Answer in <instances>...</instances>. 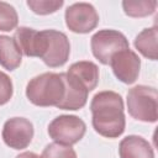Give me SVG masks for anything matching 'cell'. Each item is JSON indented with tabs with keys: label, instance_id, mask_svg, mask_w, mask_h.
I'll return each mask as SVG.
<instances>
[{
	"label": "cell",
	"instance_id": "obj_20",
	"mask_svg": "<svg viewBox=\"0 0 158 158\" xmlns=\"http://www.w3.org/2000/svg\"><path fill=\"white\" fill-rule=\"evenodd\" d=\"M12 81L7 74L0 70V105H4L10 101L12 96Z\"/></svg>",
	"mask_w": 158,
	"mask_h": 158
},
{
	"label": "cell",
	"instance_id": "obj_7",
	"mask_svg": "<svg viewBox=\"0 0 158 158\" xmlns=\"http://www.w3.org/2000/svg\"><path fill=\"white\" fill-rule=\"evenodd\" d=\"M99 23L95 7L88 2H75L65 10V25L75 33H88Z\"/></svg>",
	"mask_w": 158,
	"mask_h": 158
},
{
	"label": "cell",
	"instance_id": "obj_5",
	"mask_svg": "<svg viewBox=\"0 0 158 158\" xmlns=\"http://www.w3.org/2000/svg\"><path fill=\"white\" fill-rule=\"evenodd\" d=\"M85 131V122L74 115H60L48 126L49 137L56 143L64 146H72L79 142L84 137Z\"/></svg>",
	"mask_w": 158,
	"mask_h": 158
},
{
	"label": "cell",
	"instance_id": "obj_2",
	"mask_svg": "<svg viewBox=\"0 0 158 158\" xmlns=\"http://www.w3.org/2000/svg\"><path fill=\"white\" fill-rule=\"evenodd\" d=\"M64 95L65 85L63 73H43L32 78L26 86V96L36 106L58 107Z\"/></svg>",
	"mask_w": 158,
	"mask_h": 158
},
{
	"label": "cell",
	"instance_id": "obj_3",
	"mask_svg": "<svg viewBox=\"0 0 158 158\" xmlns=\"http://www.w3.org/2000/svg\"><path fill=\"white\" fill-rule=\"evenodd\" d=\"M70 44L68 37L57 30L38 31L37 57L51 68L62 67L69 58Z\"/></svg>",
	"mask_w": 158,
	"mask_h": 158
},
{
	"label": "cell",
	"instance_id": "obj_11",
	"mask_svg": "<svg viewBox=\"0 0 158 158\" xmlns=\"http://www.w3.org/2000/svg\"><path fill=\"white\" fill-rule=\"evenodd\" d=\"M120 158H154L152 146L141 136H127L120 142Z\"/></svg>",
	"mask_w": 158,
	"mask_h": 158
},
{
	"label": "cell",
	"instance_id": "obj_10",
	"mask_svg": "<svg viewBox=\"0 0 158 158\" xmlns=\"http://www.w3.org/2000/svg\"><path fill=\"white\" fill-rule=\"evenodd\" d=\"M64 85H65V95L63 101L58 105V109L62 110H79L86 104L88 99V89L74 77L68 73H63Z\"/></svg>",
	"mask_w": 158,
	"mask_h": 158
},
{
	"label": "cell",
	"instance_id": "obj_13",
	"mask_svg": "<svg viewBox=\"0 0 158 158\" xmlns=\"http://www.w3.org/2000/svg\"><path fill=\"white\" fill-rule=\"evenodd\" d=\"M14 38L0 35V64L7 70H15L20 67L22 56Z\"/></svg>",
	"mask_w": 158,
	"mask_h": 158
},
{
	"label": "cell",
	"instance_id": "obj_4",
	"mask_svg": "<svg viewBox=\"0 0 158 158\" xmlns=\"http://www.w3.org/2000/svg\"><path fill=\"white\" fill-rule=\"evenodd\" d=\"M128 114L143 122H156L158 118V93L156 88L136 85L127 93Z\"/></svg>",
	"mask_w": 158,
	"mask_h": 158
},
{
	"label": "cell",
	"instance_id": "obj_9",
	"mask_svg": "<svg viewBox=\"0 0 158 158\" xmlns=\"http://www.w3.org/2000/svg\"><path fill=\"white\" fill-rule=\"evenodd\" d=\"M110 65L115 77L120 81L125 84H132L138 78L141 59L133 51L127 48L114 54L110 60Z\"/></svg>",
	"mask_w": 158,
	"mask_h": 158
},
{
	"label": "cell",
	"instance_id": "obj_19",
	"mask_svg": "<svg viewBox=\"0 0 158 158\" xmlns=\"http://www.w3.org/2000/svg\"><path fill=\"white\" fill-rule=\"evenodd\" d=\"M27 6L38 15L53 14L63 6V1H48V0H28Z\"/></svg>",
	"mask_w": 158,
	"mask_h": 158
},
{
	"label": "cell",
	"instance_id": "obj_17",
	"mask_svg": "<svg viewBox=\"0 0 158 158\" xmlns=\"http://www.w3.org/2000/svg\"><path fill=\"white\" fill-rule=\"evenodd\" d=\"M19 23V16L15 7L7 2L0 1V31H11Z\"/></svg>",
	"mask_w": 158,
	"mask_h": 158
},
{
	"label": "cell",
	"instance_id": "obj_16",
	"mask_svg": "<svg viewBox=\"0 0 158 158\" xmlns=\"http://www.w3.org/2000/svg\"><path fill=\"white\" fill-rule=\"evenodd\" d=\"M122 7L130 17H144L156 11L157 1H122Z\"/></svg>",
	"mask_w": 158,
	"mask_h": 158
},
{
	"label": "cell",
	"instance_id": "obj_21",
	"mask_svg": "<svg viewBox=\"0 0 158 158\" xmlns=\"http://www.w3.org/2000/svg\"><path fill=\"white\" fill-rule=\"evenodd\" d=\"M16 158H42V157H40L38 154H36L33 152H23V153L19 154Z\"/></svg>",
	"mask_w": 158,
	"mask_h": 158
},
{
	"label": "cell",
	"instance_id": "obj_14",
	"mask_svg": "<svg viewBox=\"0 0 158 158\" xmlns=\"http://www.w3.org/2000/svg\"><path fill=\"white\" fill-rule=\"evenodd\" d=\"M157 37L158 31L157 27L153 26L151 28H144L139 32L135 40L136 49L146 58L156 60L158 58V49H157Z\"/></svg>",
	"mask_w": 158,
	"mask_h": 158
},
{
	"label": "cell",
	"instance_id": "obj_12",
	"mask_svg": "<svg viewBox=\"0 0 158 158\" xmlns=\"http://www.w3.org/2000/svg\"><path fill=\"white\" fill-rule=\"evenodd\" d=\"M67 73L78 79L88 89V91L94 90L99 83V68L95 63L89 60L73 63Z\"/></svg>",
	"mask_w": 158,
	"mask_h": 158
},
{
	"label": "cell",
	"instance_id": "obj_8",
	"mask_svg": "<svg viewBox=\"0 0 158 158\" xmlns=\"http://www.w3.org/2000/svg\"><path fill=\"white\" fill-rule=\"evenodd\" d=\"M33 138V125L25 117L9 118L2 127L4 142L14 149L26 148Z\"/></svg>",
	"mask_w": 158,
	"mask_h": 158
},
{
	"label": "cell",
	"instance_id": "obj_18",
	"mask_svg": "<svg viewBox=\"0 0 158 158\" xmlns=\"http://www.w3.org/2000/svg\"><path fill=\"white\" fill-rule=\"evenodd\" d=\"M42 158H77L75 151L70 146L49 143L42 152Z\"/></svg>",
	"mask_w": 158,
	"mask_h": 158
},
{
	"label": "cell",
	"instance_id": "obj_1",
	"mask_svg": "<svg viewBox=\"0 0 158 158\" xmlns=\"http://www.w3.org/2000/svg\"><path fill=\"white\" fill-rule=\"evenodd\" d=\"M94 130L106 138H116L125 131L123 101L115 91L98 93L90 104Z\"/></svg>",
	"mask_w": 158,
	"mask_h": 158
},
{
	"label": "cell",
	"instance_id": "obj_6",
	"mask_svg": "<svg viewBox=\"0 0 158 158\" xmlns=\"http://www.w3.org/2000/svg\"><path fill=\"white\" fill-rule=\"evenodd\" d=\"M130 48L128 41L118 31L101 30L91 37V51L94 57L102 64H110L114 54Z\"/></svg>",
	"mask_w": 158,
	"mask_h": 158
},
{
	"label": "cell",
	"instance_id": "obj_15",
	"mask_svg": "<svg viewBox=\"0 0 158 158\" xmlns=\"http://www.w3.org/2000/svg\"><path fill=\"white\" fill-rule=\"evenodd\" d=\"M14 40L21 53L27 57H37L38 31L30 27H19L14 35Z\"/></svg>",
	"mask_w": 158,
	"mask_h": 158
}]
</instances>
